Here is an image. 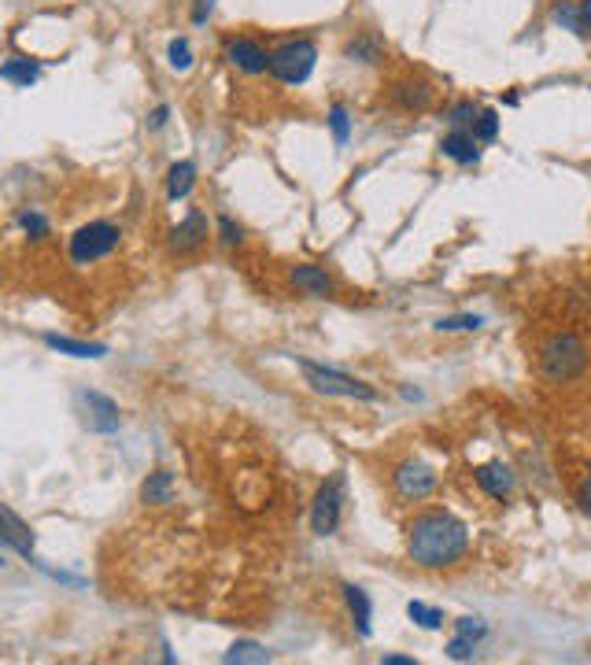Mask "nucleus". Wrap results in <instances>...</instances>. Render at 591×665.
Wrapping results in <instances>:
<instances>
[{
	"mask_svg": "<svg viewBox=\"0 0 591 665\" xmlns=\"http://www.w3.org/2000/svg\"><path fill=\"white\" fill-rule=\"evenodd\" d=\"M470 551V529L451 510H425L407 525V555L422 569L459 566Z\"/></svg>",
	"mask_w": 591,
	"mask_h": 665,
	"instance_id": "obj_1",
	"label": "nucleus"
},
{
	"mask_svg": "<svg viewBox=\"0 0 591 665\" xmlns=\"http://www.w3.org/2000/svg\"><path fill=\"white\" fill-rule=\"evenodd\" d=\"M588 370V348L577 333H551L540 344V374L551 385H569Z\"/></svg>",
	"mask_w": 591,
	"mask_h": 665,
	"instance_id": "obj_2",
	"label": "nucleus"
},
{
	"mask_svg": "<svg viewBox=\"0 0 591 665\" xmlns=\"http://www.w3.org/2000/svg\"><path fill=\"white\" fill-rule=\"evenodd\" d=\"M300 366L303 381L318 392V396H337V399H362V403H374L377 399V388L359 381V377L344 374L337 366H326V363H314V359H296Z\"/></svg>",
	"mask_w": 591,
	"mask_h": 665,
	"instance_id": "obj_3",
	"label": "nucleus"
},
{
	"mask_svg": "<svg viewBox=\"0 0 591 665\" xmlns=\"http://www.w3.org/2000/svg\"><path fill=\"white\" fill-rule=\"evenodd\" d=\"M314 63H318V45L311 37H289L278 49H270L266 71L285 85H303L314 74Z\"/></svg>",
	"mask_w": 591,
	"mask_h": 665,
	"instance_id": "obj_4",
	"label": "nucleus"
},
{
	"mask_svg": "<svg viewBox=\"0 0 591 665\" xmlns=\"http://www.w3.org/2000/svg\"><path fill=\"white\" fill-rule=\"evenodd\" d=\"M119 244H122V230L115 222H85L82 230H74L67 252H71V263L89 266V263L108 259Z\"/></svg>",
	"mask_w": 591,
	"mask_h": 665,
	"instance_id": "obj_5",
	"label": "nucleus"
},
{
	"mask_svg": "<svg viewBox=\"0 0 591 665\" xmlns=\"http://www.w3.org/2000/svg\"><path fill=\"white\" fill-rule=\"evenodd\" d=\"M74 414H78V422L89 429V433H100V436H115L122 425V414H119V403L97 388H78L74 392Z\"/></svg>",
	"mask_w": 591,
	"mask_h": 665,
	"instance_id": "obj_6",
	"label": "nucleus"
},
{
	"mask_svg": "<svg viewBox=\"0 0 591 665\" xmlns=\"http://www.w3.org/2000/svg\"><path fill=\"white\" fill-rule=\"evenodd\" d=\"M340 518H344V473H329L326 481L318 484L311 503V532L314 536H333L340 529Z\"/></svg>",
	"mask_w": 591,
	"mask_h": 665,
	"instance_id": "obj_7",
	"label": "nucleus"
},
{
	"mask_svg": "<svg viewBox=\"0 0 591 665\" xmlns=\"http://www.w3.org/2000/svg\"><path fill=\"white\" fill-rule=\"evenodd\" d=\"M436 484H440L436 470L418 459H403L396 470H392V488H396V496L407 499V503H422V499H429L436 492Z\"/></svg>",
	"mask_w": 591,
	"mask_h": 665,
	"instance_id": "obj_8",
	"label": "nucleus"
},
{
	"mask_svg": "<svg viewBox=\"0 0 591 665\" xmlns=\"http://www.w3.org/2000/svg\"><path fill=\"white\" fill-rule=\"evenodd\" d=\"M207 237H211V222H207V215L200 211V207H189L185 218H181L178 226L170 230V252L193 255V252L204 248Z\"/></svg>",
	"mask_w": 591,
	"mask_h": 665,
	"instance_id": "obj_9",
	"label": "nucleus"
},
{
	"mask_svg": "<svg viewBox=\"0 0 591 665\" xmlns=\"http://www.w3.org/2000/svg\"><path fill=\"white\" fill-rule=\"evenodd\" d=\"M34 544H37L34 529H30L12 507L0 503V547H8V551H15V555H23L34 562Z\"/></svg>",
	"mask_w": 591,
	"mask_h": 665,
	"instance_id": "obj_10",
	"label": "nucleus"
},
{
	"mask_svg": "<svg viewBox=\"0 0 591 665\" xmlns=\"http://www.w3.org/2000/svg\"><path fill=\"white\" fill-rule=\"evenodd\" d=\"M226 60L244 74H266V63H270V52L255 41V37H230L226 41Z\"/></svg>",
	"mask_w": 591,
	"mask_h": 665,
	"instance_id": "obj_11",
	"label": "nucleus"
},
{
	"mask_svg": "<svg viewBox=\"0 0 591 665\" xmlns=\"http://www.w3.org/2000/svg\"><path fill=\"white\" fill-rule=\"evenodd\" d=\"M289 281L303 296H311V300H333V296H337V281L314 263H296L289 270Z\"/></svg>",
	"mask_w": 591,
	"mask_h": 665,
	"instance_id": "obj_12",
	"label": "nucleus"
},
{
	"mask_svg": "<svg viewBox=\"0 0 591 665\" xmlns=\"http://www.w3.org/2000/svg\"><path fill=\"white\" fill-rule=\"evenodd\" d=\"M388 97L399 111H425L433 104V85L425 78H399V82H392Z\"/></svg>",
	"mask_w": 591,
	"mask_h": 665,
	"instance_id": "obj_13",
	"label": "nucleus"
},
{
	"mask_svg": "<svg viewBox=\"0 0 591 665\" xmlns=\"http://www.w3.org/2000/svg\"><path fill=\"white\" fill-rule=\"evenodd\" d=\"M477 484H481L484 496H492L495 503H503V499H510V492H514V470L510 466H503V462H484V466H477Z\"/></svg>",
	"mask_w": 591,
	"mask_h": 665,
	"instance_id": "obj_14",
	"label": "nucleus"
},
{
	"mask_svg": "<svg viewBox=\"0 0 591 665\" xmlns=\"http://www.w3.org/2000/svg\"><path fill=\"white\" fill-rule=\"evenodd\" d=\"M344 60L374 67V63L385 60V37L377 34V30H359V34H355L348 45H344Z\"/></svg>",
	"mask_w": 591,
	"mask_h": 665,
	"instance_id": "obj_15",
	"label": "nucleus"
},
{
	"mask_svg": "<svg viewBox=\"0 0 591 665\" xmlns=\"http://www.w3.org/2000/svg\"><path fill=\"white\" fill-rule=\"evenodd\" d=\"M340 592H344V603H348L351 625L359 629L362 640H370V632H374V603H370V595L362 592L359 584H344Z\"/></svg>",
	"mask_w": 591,
	"mask_h": 665,
	"instance_id": "obj_16",
	"label": "nucleus"
},
{
	"mask_svg": "<svg viewBox=\"0 0 591 665\" xmlns=\"http://www.w3.org/2000/svg\"><path fill=\"white\" fill-rule=\"evenodd\" d=\"M477 145H481V141H477L470 130H459V126H455V130H451L444 141H440V152H444L447 159L462 163V167H473V163L481 159V148H477Z\"/></svg>",
	"mask_w": 591,
	"mask_h": 665,
	"instance_id": "obj_17",
	"label": "nucleus"
},
{
	"mask_svg": "<svg viewBox=\"0 0 591 665\" xmlns=\"http://www.w3.org/2000/svg\"><path fill=\"white\" fill-rule=\"evenodd\" d=\"M41 340H45L52 351L71 355V359H104V355H108L104 344H93V340H74V337H63V333H45Z\"/></svg>",
	"mask_w": 591,
	"mask_h": 665,
	"instance_id": "obj_18",
	"label": "nucleus"
},
{
	"mask_svg": "<svg viewBox=\"0 0 591 665\" xmlns=\"http://www.w3.org/2000/svg\"><path fill=\"white\" fill-rule=\"evenodd\" d=\"M196 185V163L193 159H178V163H170L167 170V200L170 204H178L185 196L193 193Z\"/></svg>",
	"mask_w": 591,
	"mask_h": 665,
	"instance_id": "obj_19",
	"label": "nucleus"
},
{
	"mask_svg": "<svg viewBox=\"0 0 591 665\" xmlns=\"http://www.w3.org/2000/svg\"><path fill=\"white\" fill-rule=\"evenodd\" d=\"M141 499L152 503V507H167V503H174V473H167V470L148 473V481L141 484Z\"/></svg>",
	"mask_w": 591,
	"mask_h": 665,
	"instance_id": "obj_20",
	"label": "nucleus"
},
{
	"mask_svg": "<svg viewBox=\"0 0 591 665\" xmlns=\"http://www.w3.org/2000/svg\"><path fill=\"white\" fill-rule=\"evenodd\" d=\"M37 74H41V63L30 60V56H12L8 63H0V78L15 85H34Z\"/></svg>",
	"mask_w": 591,
	"mask_h": 665,
	"instance_id": "obj_21",
	"label": "nucleus"
},
{
	"mask_svg": "<svg viewBox=\"0 0 591 665\" xmlns=\"http://www.w3.org/2000/svg\"><path fill=\"white\" fill-rule=\"evenodd\" d=\"M551 19H555L562 30H569V34L588 37V30H584V23H580V8L573 4V0H558L555 8H551Z\"/></svg>",
	"mask_w": 591,
	"mask_h": 665,
	"instance_id": "obj_22",
	"label": "nucleus"
},
{
	"mask_svg": "<svg viewBox=\"0 0 591 665\" xmlns=\"http://www.w3.org/2000/svg\"><path fill=\"white\" fill-rule=\"evenodd\" d=\"M15 222H19V230H23L30 241H45V237H49V230H52L49 218L41 215V211H34V207H23V211L15 215Z\"/></svg>",
	"mask_w": 591,
	"mask_h": 665,
	"instance_id": "obj_23",
	"label": "nucleus"
},
{
	"mask_svg": "<svg viewBox=\"0 0 591 665\" xmlns=\"http://www.w3.org/2000/svg\"><path fill=\"white\" fill-rule=\"evenodd\" d=\"M222 662H255V665H263V662H270V651H266V647H259V643H252V640H241V643H233L230 651L222 654Z\"/></svg>",
	"mask_w": 591,
	"mask_h": 665,
	"instance_id": "obj_24",
	"label": "nucleus"
},
{
	"mask_svg": "<svg viewBox=\"0 0 591 665\" xmlns=\"http://www.w3.org/2000/svg\"><path fill=\"white\" fill-rule=\"evenodd\" d=\"M470 133L477 137V141H481V145H492L495 137H499V111H495V108L477 111V119H473Z\"/></svg>",
	"mask_w": 591,
	"mask_h": 665,
	"instance_id": "obj_25",
	"label": "nucleus"
},
{
	"mask_svg": "<svg viewBox=\"0 0 591 665\" xmlns=\"http://www.w3.org/2000/svg\"><path fill=\"white\" fill-rule=\"evenodd\" d=\"M329 130H333V141L337 148H344L351 141V115H348V104H333L329 108Z\"/></svg>",
	"mask_w": 591,
	"mask_h": 665,
	"instance_id": "obj_26",
	"label": "nucleus"
},
{
	"mask_svg": "<svg viewBox=\"0 0 591 665\" xmlns=\"http://www.w3.org/2000/svg\"><path fill=\"white\" fill-rule=\"evenodd\" d=\"M407 614H411V621L414 625H422V629H429V632H436L440 625H444V610H436V606H429V603H407Z\"/></svg>",
	"mask_w": 591,
	"mask_h": 665,
	"instance_id": "obj_27",
	"label": "nucleus"
},
{
	"mask_svg": "<svg viewBox=\"0 0 591 665\" xmlns=\"http://www.w3.org/2000/svg\"><path fill=\"white\" fill-rule=\"evenodd\" d=\"M167 63L174 71H189V67H193V45H189V37H174V41H170Z\"/></svg>",
	"mask_w": 591,
	"mask_h": 665,
	"instance_id": "obj_28",
	"label": "nucleus"
},
{
	"mask_svg": "<svg viewBox=\"0 0 591 665\" xmlns=\"http://www.w3.org/2000/svg\"><path fill=\"white\" fill-rule=\"evenodd\" d=\"M215 233H218V241L226 244V248H241V244H244V226H241V222H233L230 215H218L215 218Z\"/></svg>",
	"mask_w": 591,
	"mask_h": 665,
	"instance_id": "obj_29",
	"label": "nucleus"
},
{
	"mask_svg": "<svg viewBox=\"0 0 591 665\" xmlns=\"http://www.w3.org/2000/svg\"><path fill=\"white\" fill-rule=\"evenodd\" d=\"M484 318L481 315H451V318H440L436 329L440 333H473V329H481Z\"/></svg>",
	"mask_w": 591,
	"mask_h": 665,
	"instance_id": "obj_30",
	"label": "nucleus"
},
{
	"mask_svg": "<svg viewBox=\"0 0 591 665\" xmlns=\"http://www.w3.org/2000/svg\"><path fill=\"white\" fill-rule=\"evenodd\" d=\"M477 104H473V100H459V104H455V108H451V115H447V119H451V126H459V130H470L473 126V119H477Z\"/></svg>",
	"mask_w": 591,
	"mask_h": 665,
	"instance_id": "obj_31",
	"label": "nucleus"
},
{
	"mask_svg": "<svg viewBox=\"0 0 591 665\" xmlns=\"http://www.w3.org/2000/svg\"><path fill=\"white\" fill-rule=\"evenodd\" d=\"M473 651H477V640H470V636H455L447 643V658H455V662H470Z\"/></svg>",
	"mask_w": 591,
	"mask_h": 665,
	"instance_id": "obj_32",
	"label": "nucleus"
},
{
	"mask_svg": "<svg viewBox=\"0 0 591 665\" xmlns=\"http://www.w3.org/2000/svg\"><path fill=\"white\" fill-rule=\"evenodd\" d=\"M459 636H470V640L481 643L488 636V625H484L481 617H459Z\"/></svg>",
	"mask_w": 591,
	"mask_h": 665,
	"instance_id": "obj_33",
	"label": "nucleus"
},
{
	"mask_svg": "<svg viewBox=\"0 0 591 665\" xmlns=\"http://www.w3.org/2000/svg\"><path fill=\"white\" fill-rule=\"evenodd\" d=\"M577 503H580V510L591 518V466H588V473H584V481H580V488H577Z\"/></svg>",
	"mask_w": 591,
	"mask_h": 665,
	"instance_id": "obj_34",
	"label": "nucleus"
},
{
	"mask_svg": "<svg viewBox=\"0 0 591 665\" xmlns=\"http://www.w3.org/2000/svg\"><path fill=\"white\" fill-rule=\"evenodd\" d=\"M211 12H215V0H196L193 4V23L204 26L207 19H211Z\"/></svg>",
	"mask_w": 591,
	"mask_h": 665,
	"instance_id": "obj_35",
	"label": "nucleus"
},
{
	"mask_svg": "<svg viewBox=\"0 0 591 665\" xmlns=\"http://www.w3.org/2000/svg\"><path fill=\"white\" fill-rule=\"evenodd\" d=\"M167 119H170V108H167V104H159V108L148 115V130H163V126H167Z\"/></svg>",
	"mask_w": 591,
	"mask_h": 665,
	"instance_id": "obj_36",
	"label": "nucleus"
},
{
	"mask_svg": "<svg viewBox=\"0 0 591 665\" xmlns=\"http://www.w3.org/2000/svg\"><path fill=\"white\" fill-rule=\"evenodd\" d=\"M577 8H580V23H584V30L591 34V0H580Z\"/></svg>",
	"mask_w": 591,
	"mask_h": 665,
	"instance_id": "obj_37",
	"label": "nucleus"
},
{
	"mask_svg": "<svg viewBox=\"0 0 591 665\" xmlns=\"http://www.w3.org/2000/svg\"><path fill=\"white\" fill-rule=\"evenodd\" d=\"M381 662L385 665H414V658H407V654H385Z\"/></svg>",
	"mask_w": 591,
	"mask_h": 665,
	"instance_id": "obj_38",
	"label": "nucleus"
},
{
	"mask_svg": "<svg viewBox=\"0 0 591 665\" xmlns=\"http://www.w3.org/2000/svg\"><path fill=\"white\" fill-rule=\"evenodd\" d=\"M0 566H4V555H0Z\"/></svg>",
	"mask_w": 591,
	"mask_h": 665,
	"instance_id": "obj_39",
	"label": "nucleus"
}]
</instances>
